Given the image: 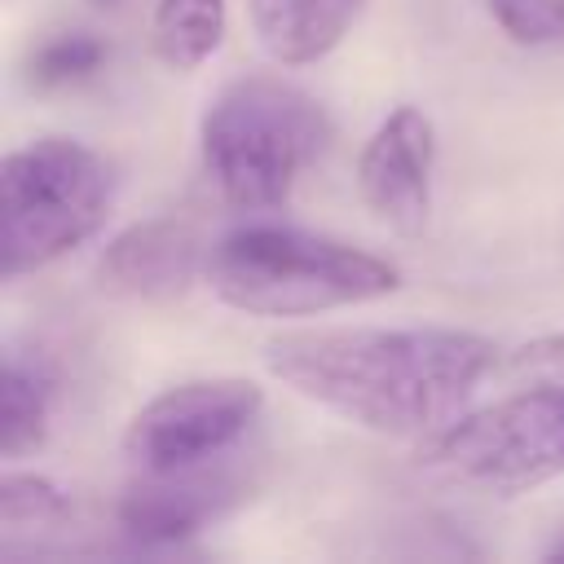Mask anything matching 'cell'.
Returning <instances> with one entry per match:
<instances>
[{"mask_svg":"<svg viewBox=\"0 0 564 564\" xmlns=\"http://www.w3.org/2000/svg\"><path fill=\"white\" fill-rule=\"evenodd\" d=\"M88 4H97V9H115L119 0H88Z\"/></svg>","mask_w":564,"mask_h":564,"instance_id":"cell-17","label":"cell"},{"mask_svg":"<svg viewBox=\"0 0 564 564\" xmlns=\"http://www.w3.org/2000/svg\"><path fill=\"white\" fill-rule=\"evenodd\" d=\"M260 410H264L260 383L238 375L172 383L132 414L123 432V458L145 476L216 463L247 436Z\"/></svg>","mask_w":564,"mask_h":564,"instance_id":"cell-6","label":"cell"},{"mask_svg":"<svg viewBox=\"0 0 564 564\" xmlns=\"http://www.w3.org/2000/svg\"><path fill=\"white\" fill-rule=\"evenodd\" d=\"M212 291L251 317H313L383 300L401 286L397 264L352 242L291 229L247 225L207 251Z\"/></svg>","mask_w":564,"mask_h":564,"instance_id":"cell-2","label":"cell"},{"mask_svg":"<svg viewBox=\"0 0 564 564\" xmlns=\"http://www.w3.org/2000/svg\"><path fill=\"white\" fill-rule=\"evenodd\" d=\"M436 128L419 106H397L379 119L357 154L361 203L397 234H419L432 212Z\"/></svg>","mask_w":564,"mask_h":564,"instance_id":"cell-7","label":"cell"},{"mask_svg":"<svg viewBox=\"0 0 564 564\" xmlns=\"http://www.w3.org/2000/svg\"><path fill=\"white\" fill-rule=\"evenodd\" d=\"M489 13L520 44L564 40V0H489Z\"/></svg>","mask_w":564,"mask_h":564,"instance_id":"cell-15","label":"cell"},{"mask_svg":"<svg viewBox=\"0 0 564 564\" xmlns=\"http://www.w3.org/2000/svg\"><path fill=\"white\" fill-rule=\"evenodd\" d=\"M423 463L485 494H524L564 476V383H533L458 414L427 436Z\"/></svg>","mask_w":564,"mask_h":564,"instance_id":"cell-5","label":"cell"},{"mask_svg":"<svg viewBox=\"0 0 564 564\" xmlns=\"http://www.w3.org/2000/svg\"><path fill=\"white\" fill-rule=\"evenodd\" d=\"M234 498H242V476L229 467H189L167 476H145L128 485L119 498V529L145 546L194 538L212 516H220Z\"/></svg>","mask_w":564,"mask_h":564,"instance_id":"cell-9","label":"cell"},{"mask_svg":"<svg viewBox=\"0 0 564 564\" xmlns=\"http://www.w3.org/2000/svg\"><path fill=\"white\" fill-rule=\"evenodd\" d=\"M53 397H57L53 370L13 348L4 357V379H0V454L4 458H26L44 445L53 423Z\"/></svg>","mask_w":564,"mask_h":564,"instance_id":"cell-11","label":"cell"},{"mask_svg":"<svg viewBox=\"0 0 564 564\" xmlns=\"http://www.w3.org/2000/svg\"><path fill=\"white\" fill-rule=\"evenodd\" d=\"M115 176L75 137H40L0 167V273L48 269L84 247L110 216Z\"/></svg>","mask_w":564,"mask_h":564,"instance_id":"cell-4","label":"cell"},{"mask_svg":"<svg viewBox=\"0 0 564 564\" xmlns=\"http://www.w3.org/2000/svg\"><path fill=\"white\" fill-rule=\"evenodd\" d=\"M198 269H207V251L194 225L154 216L128 225L106 242V251L97 256V286L115 300L167 304L194 286Z\"/></svg>","mask_w":564,"mask_h":564,"instance_id":"cell-8","label":"cell"},{"mask_svg":"<svg viewBox=\"0 0 564 564\" xmlns=\"http://www.w3.org/2000/svg\"><path fill=\"white\" fill-rule=\"evenodd\" d=\"M326 137V115L304 88L278 75H247L225 84L203 110L198 154L220 203L269 212L291 198Z\"/></svg>","mask_w":564,"mask_h":564,"instance_id":"cell-3","label":"cell"},{"mask_svg":"<svg viewBox=\"0 0 564 564\" xmlns=\"http://www.w3.org/2000/svg\"><path fill=\"white\" fill-rule=\"evenodd\" d=\"M507 366L516 375H529L533 383H564V330L560 335H538L529 344H520Z\"/></svg>","mask_w":564,"mask_h":564,"instance_id":"cell-16","label":"cell"},{"mask_svg":"<svg viewBox=\"0 0 564 564\" xmlns=\"http://www.w3.org/2000/svg\"><path fill=\"white\" fill-rule=\"evenodd\" d=\"M494 361V339L454 326L295 330L264 348L273 379L379 436H436L467 414Z\"/></svg>","mask_w":564,"mask_h":564,"instance_id":"cell-1","label":"cell"},{"mask_svg":"<svg viewBox=\"0 0 564 564\" xmlns=\"http://www.w3.org/2000/svg\"><path fill=\"white\" fill-rule=\"evenodd\" d=\"M366 0H251V26L282 66L322 62L357 22Z\"/></svg>","mask_w":564,"mask_h":564,"instance_id":"cell-10","label":"cell"},{"mask_svg":"<svg viewBox=\"0 0 564 564\" xmlns=\"http://www.w3.org/2000/svg\"><path fill=\"white\" fill-rule=\"evenodd\" d=\"M106 62V44L93 35V31H66V35H53L44 40L35 53H31V66H26V79L31 88H70V84H84L101 70Z\"/></svg>","mask_w":564,"mask_h":564,"instance_id":"cell-14","label":"cell"},{"mask_svg":"<svg viewBox=\"0 0 564 564\" xmlns=\"http://www.w3.org/2000/svg\"><path fill=\"white\" fill-rule=\"evenodd\" d=\"M70 520V494L35 471H4L0 480V529L9 538L57 529Z\"/></svg>","mask_w":564,"mask_h":564,"instance_id":"cell-13","label":"cell"},{"mask_svg":"<svg viewBox=\"0 0 564 564\" xmlns=\"http://www.w3.org/2000/svg\"><path fill=\"white\" fill-rule=\"evenodd\" d=\"M225 0H154L150 53L167 70H198L225 40Z\"/></svg>","mask_w":564,"mask_h":564,"instance_id":"cell-12","label":"cell"}]
</instances>
